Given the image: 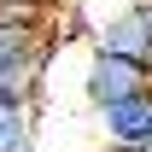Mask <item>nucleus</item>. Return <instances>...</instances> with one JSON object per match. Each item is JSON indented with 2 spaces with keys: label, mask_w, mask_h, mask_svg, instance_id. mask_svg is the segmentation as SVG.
Returning <instances> with one entry per match:
<instances>
[{
  "label": "nucleus",
  "mask_w": 152,
  "mask_h": 152,
  "mask_svg": "<svg viewBox=\"0 0 152 152\" xmlns=\"http://www.w3.org/2000/svg\"><path fill=\"white\" fill-rule=\"evenodd\" d=\"M134 94H152V64L99 47L94 64H88V99L105 111V105H123V99H134Z\"/></svg>",
  "instance_id": "obj_2"
},
{
  "label": "nucleus",
  "mask_w": 152,
  "mask_h": 152,
  "mask_svg": "<svg viewBox=\"0 0 152 152\" xmlns=\"http://www.w3.org/2000/svg\"><path fill=\"white\" fill-rule=\"evenodd\" d=\"M99 47L152 64V6H134V12H123V18H111L105 29H99Z\"/></svg>",
  "instance_id": "obj_3"
},
{
  "label": "nucleus",
  "mask_w": 152,
  "mask_h": 152,
  "mask_svg": "<svg viewBox=\"0 0 152 152\" xmlns=\"http://www.w3.org/2000/svg\"><path fill=\"white\" fill-rule=\"evenodd\" d=\"M35 12L41 6H12V0H0V94H18V99L35 94L41 58H47V41H41Z\"/></svg>",
  "instance_id": "obj_1"
},
{
  "label": "nucleus",
  "mask_w": 152,
  "mask_h": 152,
  "mask_svg": "<svg viewBox=\"0 0 152 152\" xmlns=\"http://www.w3.org/2000/svg\"><path fill=\"white\" fill-rule=\"evenodd\" d=\"M0 152H29V99L0 94Z\"/></svg>",
  "instance_id": "obj_4"
},
{
  "label": "nucleus",
  "mask_w": 152,
  "mask_h": 152,
  "mask_svg": "<svg viewBox=\"0 0 152 152\" xmlns=\"http://www.w3.org/2000/svg\"><path fill=\"white\" fill-rule=\"evenodd\" d=\"M12 6H41V0H12Z\"/></svg>",
  "instance_id": "obj_5"
}]
</instances>
